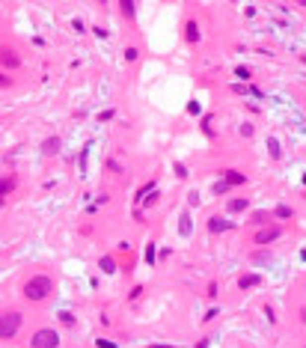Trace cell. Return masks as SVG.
<instances>
[{
  "mask_svg": "<svg viewBox=\"0 0 306 348\" xmlns=\"http://www.w3.org/2000/svg\"><path fill=\"white\" fill-rule=\"evenodd\" d=\"M280 226H268V229H262V232H256V244H271V241H277L280 238Z\"/></svg>",
  "mask_w": 306,
  "mask_h": 348,
  "instance_id": "obj_4",
  "label": "cell"
},
{
  "mask_svg": "<svg viewBox=\"0 0 306 348\" xmlns=\"http://www.w3.org/2000/svg\"><path fill=\"white\" fill-rule=\"evenodd\" d=\"M101 271H104V274H113V271H116V262H113L110 256H104V259H101Z\"/></svg>",
  "mask_w": 306,
  "mask_h": 348,
  "instance_id": "obj_9",
  "label": "cell"
},
{
  "mask_svg": "<svg viewBox=\"0 0 306 348\" xmlns=\"http://www.w3.org/2000/svg\"><path fill=\"white\" fill-rule=\"evenodd\" d=\"M259 283H262V280H259V274H244V277L238 280V286H241V289H250V286H259Z\"/></svg>",
  "mask_w": 306,
  "mask_h": 348,
  "instance_id": "obj_8",
  "label": "cell"
},
{
  "mask_svg": "<svg viewBox=\"0 0 306 348\" xmlns=\"http://www.w3.org/2000/svg\"><path fill=\"white\" fill-rule=\"evenodd\" d=\"M205 346H208V340H202V343H199V346H196V348H205Z\"/></svg>",
  "mask_w": 306,
  "mask_h": 348,
  "instance_id": "obj_21",
  "label": "cell"
},
{
  "mask_svg": "<svg viewBox=\"0 0 306 348\" xmlns=\"http://www.w3.org/2000/svg\"><path fill=\"white\" fill-rule=\"evenodd\" d=\"M247 209V200H229V211H244Z\"/></svg>",
  "mask_w": 306,
  "mask_h": 348,
  "instance_id": "obj_11",
  "label": "cell"
},
{
  "mask_svg": "<svg viewBox=\"0 0 306 348\" xmlns=\"http://www.w3.org/2000/svg\"><path fill=\"white\" fill-rule=\"evenodd\" d=\"M226 188H229V185H226V182H217V185H214V194H223V191H226Z\"/></svg>",
  "mask_w": 306,
  "mask_h": 348,
  "instance_id": "obj_18",
  "label": "cell"
},
{
  "mask_svg": "<svg viewBox=\"0 0 306 348\" xmlns=\"http://www.w3.org/2000/svg\"><path fill=\"white\" fill-rule=\"evenodd\" d=\"M268 149H271V155H274V158H280V140H277V137H271V140H268Z\"/></svg>",
  "mask_w": 306,
  "mask_h": 348,
  "instance_id": "obj_12",
  "label": "cell"
},
{
  "mask_svg": "<svg viewBox=\"0 0 306 348\" xmlns=\"http://www.w3.org/2000/svg\"><path fill=\"white\" fill-rule=\"evenodd\" d=\"M119 6H122V12H125L128 18H134V3H131V0H122Z\"/></svg>",
  "mask_w": 306,
  "mask_h": 348,
  "instance_id": "obj_15",
  "label": "cell"
},
{
  "mask_svg": "<svg viewBox=\"0 0 306 348\" xmlns=\"http://www.w3.org/2000/svg\"><path fill=\"white\" fill-rule=\"evenodd\" d=\"M12 188H15V179H3V182H0V197H3V194H9Z\"/></svg>",
  "mask_w": 306,
  "mask_h": 348,
  "instance_id": "obj_14",
  "label": "cell"
},
{
  "mask_svg": "<svg viewBox=\"0 0 306 348\" xmlns=\"http://www.w3.org/2000/svg\"><path fill=\"white\" fill-rule=\"evenodd\" d=\"M98 348H116V343H110V340H98Z\"/></svg>",
  "mask_w": 306,
  "mask_h": 348,
  "instance_id": "obj_19",
  "label": "cell"
},
{
  "mask_svg": "<svg viewBox=\"0 0 306 348\" xmlns=\"http://www.w3.org/2000/svg\"><path fill=\"white\" fill-rule=\"evenodd\" d=\"M57 346H60L57 331L45 328V331H36V334H33V348H57Z\"/></svg>",
  "mask_w": 306,
  "mask_h": 348,
  "instance_id": "obj_3",
  "label": "cell"
},
{
  "mask_svg": "<svg viewBox=\"0 0 306 348\" xmlns=\"http://www.w3.org/2000/svg\"><path fill=\"white\" fill-rule=\"evenodd\" d=\"M18 328H21V316L18 313H3L0 316V337L3 340H12L18 334Z\"/></svg>",
  "mask_w": 306,
  "mask_h": 348,
  "instance_id": "obj_2",
  "label": "cell"
},
{
  "mask_svg": "<svg viewBox=\"0 0 306 348\" xmlns=\"http://www.w3.org/2000/svg\"><path fill=\"white\" fill-rule=\"evenodd\" d=\"M277 217H292V209L289 206H277Z\"/></svg>",
  "mask_w": 306,
  "mask_h": 348,
  "instance_id": "obj_16",
  "label": "cell"
},
{
  "mask_svg": "<svg viewBox=\"0 0 306 348\" xmlns=\"http://www.w3.org/2000/svg\"><path fill=\"white\" fill-rule=\"evenodd\" d=\"M60 322H62V325H71V322H74V316H71V313H60Z\"/></svg>",
  "mask_w": 306,
  "mask_h": 348,
  "instance_id": "obj_17",
  "label": "cell"
},
{
  "mask_svg": "<svg viewBox=\"0 0 306 348\" xmlns=\"http://www.w3.org/2000/svg\"><path fill=\"white\" fill-rule=\"evenodd\" d=\"M0 60H3L6 66H18V57H15L12 51H3V54H0Z\"/></svg>",
  "mask_w": 306,
  "mask_h": 348,
  "instance_id": "obj_10",
  "label": "cell"
},
{
  "mask_svg": "<svg viewBox=\"0 0 306 348\" xmlns=\"http://www.w3.org/2000/svg\"><path fill=\"white\" fill-rule=\"evenodd\" d=\"M184 36H187V42H199V27H196V21H187Z\"/></svg>",
  "mask_w": 306,
  "mask_h": 348,
  "instance_id": "obj_7",
  "label": "cell"
},
{
  "mask_svg": "<svg viewBox=\"0 0 306 348\" xmlns=\"http://www.w3.org/2000/svg\"><path fill=\"white\" fill-rule=\"evenodd\" d=\"M241 182H244L241 173H226V185H241Z\"/></svg>",
  "mask_w": 306,
  "mask_h": 348,
  "instance_id": "obj_13",
  "label": "cell"
},
{
  "mask_svg": "<svg viewBox=\"0 0 306 348\" xmlns=\"http://www.w3.org/2000/svg\"><path fill=\"white\" fill-rule=\"evenodd\" d=\"M42 152H45V155H57V152H60V137L45 140V143H42Z\"/></svg>",
  "mask_w": 306,
  "mask_h": 348,
  "instance_id": "obj_6",
  "label": "cell"
},
{
  "mask_svg": "<svg viewBox=\"0 0 306 348\" xmlns=\"http://www.w3.org/2000/svg\"><path fill=\"white\" fill-rule=\"evenodd\" d=\"M6 83H9V77H3V74H0V86H6Z\"/></svg>",
  "mask_w": 306,
  "mask_h": 348,
  "instance_id": "obj_20",
  "label": "cell"
},
{
  "mask_svg": "<svg viewBox=\"0 0 306 348\" xmlns=\"http://www.w3.org/2000/svg\"><path fill=\"white\" fill-rule=\"evenodd\" d=\"M226 229H232V220H226V217H211L208 220V232H226Z\"/></svg>",
  "mask_w": 306,
  "mask_h": 348,
  "instance_id": "obj_5",
  "label": "cell"
},
{
  "mask_svg": "<svg viewBox=\"0 0 306 348\" xmlns=\"http://www.w3.org/2000/svg\"><path fill=\"white\" fill-rule=\"evenodd\" d=\"M152 348H170V346H152Z\"/></svg>",
  "mask_w": 306,
  "mask_h": 348,
  "instance_id": "obj_22",
  "label": "cell"
},
{
  "mask_svg": "<svg viewBox=\"0 0 306 348\" xmlns=\"http://www.w3.org/2000/svg\"><path fill=\"white\" fill-rule=\"evenodd\" d=\"M51 289H54V283H51L45 274H36V277H30V280L24 283V295H27V301H45V298L51 295Z\"/></svg>",
  "mask_w": 306,
  "mask_h": 348,
  "instance_id": "obj_1",
  "label": "cell"
}]
</instances>
